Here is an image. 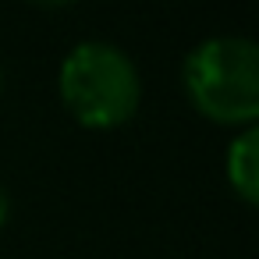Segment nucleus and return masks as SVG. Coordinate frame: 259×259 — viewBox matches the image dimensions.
I'll return each mask as SVG.
<instances>
[{
  "label": "nucleus",
  "instance_id": "f257e3e1",
  "mask_svg": "<svg viewBox=\"0 0 259 259\" xmlns=\"http://www.w3.org/2000/svg\"><path fill=\"white\" fill-rule=\"evenodd\" d=\"M188 103L213 124H245L259 117V50L248 36H213L192 47L181 68Z\"/></svg>",
  "mask_w": 259,
  "mask_h": 259
},
{
  "label": "nucleus",
  "instance_id": "f03ea898",
  "mask_svg": "<svg viewBox=\"0 0 259 259\" xmlns=\"http://www.w3.org/2000/svg\"><path fill=\"white\" fill-rule=\"evenodd\" d=\"M57 89L68 114L93 132L121 128L124 121L135 117L142 100V82L132 57L114 43H100V39L78 43L64 57Z\"/></svg>",
  "mask_w": 259,
  "mask_h": 259
},
{
  "label": "nucleus",
  "instance_id": "7ed1b4c3",
  "mask_svg": "<svg viewBox=\"0 0 259 259\" xmlns=\"http://www.w3.org/2000/svg\"><path fill=\"white\" fill-rule=\"evenodd\" d=\"M227 181L245 206L259 202V132L245 128L227 146Z\"/></svg>",
  "mask_w": 259,
  "mask_h": 259
},
{
  "label": "nucleus",
  "instance_id": "20e7f679",
  "mask_svg": "<svg viewBox=\"0 0 259 259\" xmlns=\"http://www.w3.org/2000/svg\"><path fill=\"white\" fill-rule=\"evenodd\" d=\"M8 213H11V202H8V192H4V185H0V227H4Z\"/></svg>",
  "mask_w": 259,
  "mask_h": 259
},
{
  "label": "nucleus",
  "instance_id": "39448f33",
  "mask_svg": "<svg viewBox=\"0 0 259 259\" xmlns=\"http://www.w3.org/2000/svg\"><path fill=\"white\" fill-rule=\"evenodd\" d=\"M32 4H39V8H68L75 0H32Z\"/></svg>",
  "mask_w": 259,
  "mask_h": 259
},
{
  "label": "nucleus",
  "instance_id": "423d86ee",
  "mask_svg": "<svg viewBox=\"0 0 259 259\" xmlns=\"http://www.w3.org/2000/svg\"><path fill=\"white\" fill-rule=\"evenodd\" d=\"M0 82H4V75H0Z\"/></svg>",
  "mask_w": 259,
  "mask_h": 259
}]
</instances>
